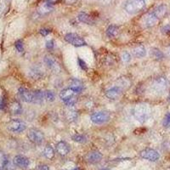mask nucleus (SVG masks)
<instances>
[{
    "instance_id": "1",
    "label": "nucleus",
    "mask_w": 170,
    "mask_h": 170,
    "mask_svg": "<svg viewBox=\"0 0 170 170\" xmlns=\"http://www.w3.org/2000/svg\"><path fill=\"white\" fill-rule=\"evenodd\" d=\"M168 6L165 4H161L157 6L153 11L149 13L144 19V26L145 27H153L157 24V22L163 18L168 13Z\"/></svg>"
},
{
    "instance_id": "2",
    "label": "nucleus",
    "mask_w": 170,
    "mask_h": 170,
    "mask_svg": "<svg viewBox=\"0 0 170 170\" xmlns=\"http://www.w3.org/2000/svg\"><path fill=\"white\" fill-rule=\"evenodd\" d=\"M150 114H151L150 107L144 103L137 104L133 109L134 118L140 124H145L150 118Z\"/></svg>"
},
{
    "instance_id": "3",
    "label": "nucleus",
    "mask_w": 170,
    "mask_h": 170,
    "mask_svg": "<svg viewBox=\"0 0 170 170\" xmlns=\"http://www.w3.org/2000/svg\"><path fill=\"white\" fill-rule=\"evenodd\" d=\"M145 7V0H127L124 10L129 15H136Z\"/></svg>"
},
{
    "instance_id": "4",
    "label": "nucleus",
    "mask_w": 170,
    "mask_h": 170,
    "mask_svg": "<svg viewBox=\"0 0 170 170\" xmlns=\"http://www.w3.org/2000/svg\"><path fill=\"white\" fill-rule=\"evenodd\" d=\"M168 87H169V81L163 76H160V77L156 78L151 84V89L159 94L166 91Z\"/></svg>"
},
{
    "instance_id": "5",
    "label": "nucleus",
    "mask_w": 170,
    "mask_h": 170,
    "mask_svg": "<svg viewBox=\"0 0 170 170\" xmlns=\"http://www.w3.org/2000/svg\"><path fill=\"white\" fill-rule=\"evenodd\" d=\"M111 118V115L108 111H100L94 112L90 117L91 121L95 124H103L107 123Z\"/></svg>"
},
{
    "instance_id": "6",
    "label": "nucleus",
    "mask_w": 170,
    "mask_h": 170,
    "mask_svg": "<svg viewBox=\"0 0 170 170\" xmlns=\"http://www.w3.org/2000/svg\"><path fill=\"white\" fill-rule=\"evenodd\" d=\"M27 137L31 142L35 145H41L44 140V133L38 129H30L27 133Z\"/></svg>"
},
{
    "instance_id": "7",
    "label": "nucleus",
    "mask_w": 170,
    "mask_h": 170,
    "mask_svg": "<svg viewBox=\"0 0 170 170\" xmlns=\"http://www.w3.org/2000/svg\"><path fill=\"white\" fill-rule=\"evenodd\" d=\"M26 129V124L20 119H13L7 124V129L12 133H22Z\"/></svg>"
},
{
    "instance_id": "8",
    "label": "nucleus",
    "mask_w": 170,
    "mask_h": 170,
    "mask_svg": "<svg viewBox=\"0 0 170 170\" xmlns=\"http://www.w3.org/2000/svg\"><path fill=\"white\" fill-rule=\"evenodd\" d=\"M65 40L68 44L75 47H83V46L87 45L84 39L76 33H67L65 36Z\"/></svg>"
},
{
    "instance_id": "9",
    "label": "nucleus",
    "mask_w": 170,
    "mask_h": 170,
    "mask_svg": "<svg viewBox=\"0 0 170 170\" xmlns=\"http://www.w3.org/2000/svg\"><path fill=\"white\" fill-rule=\"evenodd\" d=\"M139 156L145 160H148L150 162H156L159 159L160 154L154 149L151 148H145L139 152Z\"/></svg>"
},
{
    "instance_id": "10",
    "label": "nucleus",
    "mask_w": 170,
    "mask_h": 170,
    "mask_svg": "<svg viewBox=\"0 0 170 170\" xmlns=\"http://www.w3.org/2000/svg\"><path fill=\"white\" fill-rule=\"evenodd\" d=\"M44 61L45 65H47V67L49 69H50L52 72H59L60 71V66L59 63L51 55H49V54L45 55L44 59Z\"/></svg>"
},
{
    "instance_id": "11",
    "label": "nucleus",
    "mask_w": 170,
    "mask_h": 170,
    "mask_svg": "<svg viewBox=\"0 0 170 170\" xmlns=\"http://www.w3.org/2000/svg\"><path fill=\"white\" fill-rule=\"evenodd\" d=\"M86 161L89 163L91 164H95L100 163L102 159V154L98 151V150H93L89 152L86 157H85Z\"/></svg>"
},
{
    "instance_id": "12",
    "label": "nucleus",
    "mask_w": 170,
    "mask_h": 170,
    "mask_svg": "<svg viewBox=\"0 0 170 170\" xmlns=\"http://www.w3.org/2000/svg\"><path fill=\"white\" fill-rule=\"evenodd\" d=\"M123 89L119 86H114L111 89H107L105 92V96L110 100H117L120 97V95L123 93Z\"/></svg>"
},
{
    "instance_id": "13",
    "label": "nucleus",
    "mask_w": 170,
    "mask_h": 170,
    "mask_svg": "<svg viewBox=\"0 0 170 170\" xmlns=\"http://www.w3.org/2000/svg\"><path fill=\"white\" fill-rule=\"evenodd\" d=\"M19 96L26 103H33V91H31L26 88L21 87L19 89Z\"/></svg>"
},
{
    "instance_id": "14",
    "label": "nucleus",
    "mask_w": 170,
    "mask_h": 170,
    "mask_svg": "<svg viewBox=\"0 0 170 170\" xmlns=\"http://www.w3.org/2000/svg\"><path fill=\"white\" fill-rule=\"evenodd\" d=\"M14 163L15 166L21 168V169H26L30 165V160L25 156L22 155H17L14 157Z\"/></svg>"
},
{
    "instance_id": "15",
    "label": "nucleus",
    "mask_w": 170,
    "mask_h": 170,
    "mask_svg": "<svg viewBox=\"0 0 170 170\" xmlns=\"http://www.w3.org/2000/svg\"><path fill=\"white\" fill-rule=\"evenodd\" d=\"M77 94H78V93H76L74 90H72V89L68 88V89H62L61 91L60 92L59 95L60 98L61 99V100H62L63 102H65V101H67V100H71V99L75 98V96H76Z\"/></svg>"
},
{
    "instance_id": "16",
    "label": "nucleus",
    "mask_w": 170,
    "mask_h": 170,
    "mask_svg": "<svg viewBox=\"0 0 170 170\" xmlns=\"http://www.w3.org/2000/svg\"><path fill=\"white\" fill-rule=\"evenodd\" d=\"M69 88L72 89V90H74L76 93H80L84 89V85L83 84V82L80 81L79 79L72 78L69 82Z\"/></svg>"
},
{
    "instance_id": "17",
    "label": "nucleus",
    "mask_w": 170,
    "mask_h": 170,
    "mask_svg": "<svg viewBox=\"0 0 170 170\" xmlns=\"http://www.w3.org/2000/svg\"><path fill=\"white\" fill-rule=\"evenodd\" d=\"M56 151L59 153L60 156H63L65 157L66 156L69 151H70V148H69V145L68 144L65 142V141H59L57 144H56Z\"/></svg>"
},
{
    "instance_id": "18",
    "label": "nucleus",
    "mask_w": 170,
    "mask_h": 170,
    "mask_svg": "<svg viewBox=\"0 0 170 170\" xmlns=\"http://www.w3.org/2000/svg\"><path fill=\"white\" fill-rule=\"evenodd\" d=\"M53 10V6L51 4L48 3V2H43L41 3L39 9H38V12L40 15H46L48 14H49Z\"/></svg>"
},
{
    "instance_id": "19",
    "label": "nucleus",
    "mask_w": 170,
    "mask_h": 170,
    "mask_svg": "<svg viewBox=\"0 0 170 170\" xmlns=\"http://www.w3.org/2000/svg\"><path fill=\"white\" fill-rule=\"evenodd\" d=\"M29 74H30V76H31L32 78L36 80V79L42 78L44 77V72L41 69V67L36 65V66H33V67L31 68Z\"/></svg>"
},
{
    "instance_id": "20",
    "label": "nucleus",
    "mask_w": 170,
    "mask_h": 170,
    "mask_svg": "<svg viewBox=\"0 0 170 170\" xmlns=\"http://www.w3.org/2000/svg\"><path fill=\"white\" fill-rule=\"evenodd\" d=\"M78 19L82 23H84V24H87V25H94V23H95L91 16L89 14L85 13V12L79 13L78 15Z\"/></svg>"
},
{
    "instance_id": "21",
    "label": "nucleus",
    "mask_w": 170,
    "mask_h": 170,
    "mask_svg": "<svg viewBox=\"0 0 170 170\" xmlns=\"http://www.w3.org/2000/svg\"><path fill=\"white\" fill-rule=\"evenodd\" d=\"M45 101L44 91L43 90H35L33 91V103L35 104H43Z\"/></svg>"
},
{
    "instance_id": "22",
    "label": "nucleus",
    "mask_w": 170,
    "mask_h": 170,
    "mask_svg": "<svg viewBox=\"0 0 170 170\" xmlns=\"http://www.w3.org/2000/svg\"><path fill=\"white\" fill-rule=\"evenodd\" d=\"M132 54H133V55H134V57H136V58H142V57L145 56V54H146V50H145V46L143 45L136 46V47L133 49Z\"/></svg>"
},
{
    "instance_id": "23",
    "label": "nucleus",
    "mask_w": 170,
    "mask_h": 170,
    "mask_svg": "<svg viewBox=\"0 0 170 170\" xmlns=\"http://www.w3.org/2000/svg\"><path fill=\"white\" fill-rule=\"evenodd\" d=\"M9 111L11 114L13 115H20L22 112V107L18 101H13L10 105H9Z\"/></svg>"
},
{
    "instance_id": "24",
    "label": "nucleus",
    "mask_w": 170,
    "mask_h": 170,
    "mask_svg": "<svg viewBox=\"0 0 170 170\" xmlns=\"http://www.w3.org/2000/svg\"><path fill=\"white\" fill-rule=\"evenodd\" d=\"M65 118L69 122H74L78 118V112L73 107H68L67 110H65Z\"/></svg>"
},
{
    "instance_id": "25",
    "label": "nucleus",
    "mask_w": 170,
    "mask_h": 170,
    "mask_svg": "<svg viewBox=\"0 0 170 170\" xmlns=\"http://www.w3.org/2000/svg\"><path fill=\"white\" fill-rule=\"evenodd\" d=\"M119 33V27L116 25H110L106 29V35L110 39L116 38Z\"/></svg>"
},
{
    "instance_id": "26",
    "label": "nucleus",
    "mask_w": 170,
    "mask_h": 170,
    "mask_svg": "<svg viewBox=\"0 0 170 170\" xmlns=\"http://www.w3.org/2000/svg\"><path fill=\"white\" fill-rule=\"evenodd\" d=\"M54 155H55V153H54V150L53 149L52 146H51L50 145H46L44 150V156L47 159L51 160V159H53V158L54 157Z\"/></svg>"
},
{
    "instance_id": "27",
    "label": "nucleus",
    "mask_w": 170,
    "mask_h": 170,
    "mask_svg": "<svg viewBox=\"0 0 170 170\" xmlns=\"http://www.w3.org/2000/svg\"><path fill=\"white\" fill-rule=\"evenodd\" d=\"M150 55L157 60H161L164 58L163 53L162 52L160 49L157 48H152L150 49Z\"/></svg>"
},
{
    "instance_id": "28",
    "label": "nucleus",
    "mask_w": 170,
    "mask_h": 170,
    "mask_svg": "<svg viewBox=\"0 0 170 170\" xmlns=\"http://www.w3.org/2000/svg\"><path fill=\"white\" fill-rule=\"evenodd\" d=\"M2 166L4 170H15V165L14 162H11L7 157H4V161L2 162Z\"/></svg>"
},
{
    "instance_id": "29",
    "label": "nucleus",
    "mask_w": 170,
    "mask_h": 170,
    "mask_svg": "<svg viewBox=\"0 0 170 170\" xmlns=\"http://www.w3.org/2000/svg\"><path fill=\"white\" fill-rule=\"evenodd\" d=\"M72 139L73 141L79 144H85L88 140V138L86 137V135L82 134H75L74 135H72Z\"/></svg>"
},
{
    "instance_id": "30",
    "label": "nucleus",
    "mask_w": 170,
    "mask_h": 170,
    "mask_svg": "<svg viewBox=\"0 0 170 170\" xmlns=\"http://www.w3.org/2000/svg\"><path fill=\"white\" fill-rule=\"evenodd\" d=\"M44 98L45 100L47 101H49V102H53L55 99V95H54V93L51 90H45L44 91Z\"/></svg>"
},
{
    "instance_id": "31",
    "label": "nucleus",
    "mask_w": 170,
    "mask_h": 170,
    "mask_svg": "<svg viewBox=\"0 0 170 170\" xmlns=\"http://www.w3.org/2000/svg\"><path fill=\"white\" fill-rule=\"evenodd\" d=\"M163 124L165 128H170V112H168L165 117L163 118Z\"/></svg>"
},
{
    "instance_id": "32",
    "label": "nucleus",
    "mask_w": 170,
    "mask_h": 170,
    "mask_svg": "<svg viewBox=\"0 0 170 170\" xmlns=\"http://www.w3.org/2000/svg\"><path fill=\"white\" fill-rule=\"evenodd\" d=\"M121 58L123 60V61L125 62V63H128V62H129L131 60V55L130 54L129 52H127V51H124V52L122 53V56H121Z\"/></svg>"
},
{
    "instance_id": "33",
    "label": "nucleus",
    "mask_w": 170,
    "mask_h": 170,
    "mask_svg": "<svg viewBox=\"0 0 170 170\" xmlns=\"http://www.w3.org/2000/svg\"><path fill=\"white\" fill-rule=\"evenodd\" d=\"M15 49L19 51V52H22L24 50V46H23V43L21 40H17L15 43Z\"/></svg>"
},
{
    "instance_id": "34",
    "label": "nucleus",
    "mask_w": 170,
    "mask_h": 170,
    "mask_svg": "<svg viewBox=\"0 0 170 170\" xmlns=\"http://www.w3.org/2000/svg\"><path fill=\"white\" fill-rule=\"evenodd\" d=\"M78 62L79 66H80L83 70H84V71H87V70H88V65H87L86 62H85L84 60H82L81 58H78Z\"/></svg>"
},
{
    "instance_id": "35",
    "label": "nucleus",
    "mask_w": 170,
    "mask_h": 170,
    "mask_svg": "<svg viewBox=\"0 0 170 170\" xmlns=\"http://www.w3.org/2000/svg\"><path fill=\"white\" fill-rule=\"evenodd\" d=\"M50 33H51V31H50L49 29H48V28H42V29L40 30V34H41L42 36H44V37L48 36Z\"/></svg>"
},
{
    "instance_id": "36",
    "label": "nucleus",
    "mask_w": 170,
    "mask_h": 170,
    "mask_svg": "<svg viewBox=\"0 0 170 170\" xmlns=\"http://www.w3.org/2000/svg\"><path fill=\"white\" fill-rule=\"evenodd\" d=\"M46 47H47V49H53L54 48V40H49V41H48L47 43H46Z\"/></svg>"
},
{
    "instance_id": "37",
    "label": "nucleus",
    "mask_w": 170,
    "mask_h": 170,
    "mask_svg": "<svg viewBox=\"0 0 170 170\" xmlns=\"http://www.w3.org/2000/svg\"><path fill=\"white\" fill-rule=\"evenodd\" d=\"M162 33L163 34H169L170 33V25H166L162 28Z\"/></svg>"
},
{
    "instance_id": "38",
    "label": "nucleus",
    "mask_w": 170,
    "mask_h": 170,
    "mask_svg": "<svg viewBox=\"0 0 170 170\" xmlns=\"http://www.w3.org/2000/svg\"><path fill=\"white\" fill-rule=\"evenodd\" d=\"M38 170H49V166L46 165V164H41V165L39 166Z\"/></svg>"
},
{
    "instance_id": "39",
    "label": "nucleus",
    "mask_w": 170,
    "mask_h": 170,
    "mask_svg": "<svg viewBox=\"0 0 170 170\" xmlns=\"http://www.w3.org/2000/svg\"><path fill=\"white\" fill-rule=\"evenodd\" d=\"M5 106H6V103H5V99L3 97V98H2V100H1V102H0V109L4 110Z\"/></svg>"
},
{
    "instance_id": "40",
    "label": "nucleus",
    "mask_w": 170,
    "mask_h": 170,
    "mask_svg": "<svg viewBox=\"0 0 170 170\" xmlns=\"http://www.w3.org/2000/svg\"><path fill=\"white\" fill-rule=\"evenodd\" d=\"M6 157V156H5L3 152L0 151V163H2V162L4 161V157Z\"/></svg>"
},
{
    "instance_id": "41",
    "label": "nucleus",
    "mask_w": 170,
    "mask_h": 170,
    "mask_svg": "<svg viewBox=\"0 0 170 170\" xmlns=\"http://www.w3.org/2000/svg\"><path fill=\"white\" fill-rule=\"evenodd\" d=\"M45 1L48 2V3H49V4H54L59 2V0H45Z\"/></svg>"
},
{
    "instance_id": "42",
    "label": "nucleus",
    "mask_w": 170,
    "mask_h": 170,
    "mask_svg": "<svg viewBox=\"0 0 170 170\" xmlns=\"http://www.w3.org/2000/svg\"><path fill=\"white\" fill-rule=\"evenodd\" d=\"M168 54H169V56L170 57V44L169 46L168 47Z\"/></svg>"
},
{
    "instance_id": "43",
    "label": "nucleus",
    "mask_w": 170,
    "mask_h": 170,
    "mask_svg": "<svg viewBox=\"0 0 170 170\" xmlns=\"http://www.w3.org/2000/svg\"><path fill=\"white\" fill-rule=\"evenodd\" d=\"M74 1H75V0H67L68 3H72V2H74Z\"/></svg>"
},
{
    "instance_id": "44",
    "label": "nucleus",
    "mask_w": 170,
    "mask_h": 170,
    "mask_svg": "<svg viewBox=\"0 0 170 170\" xmlns=\"http://www.w3.org/2000/svg\"><path fill=\"white\" fill-rule=\"evenodd\" d=\"M169 100L170 101V94H169Z\"/></svg>"
},
{
    "instance_id": "45",
    "label": "nucleus",
    "mask_w": 170,
    "mask_h": 170,
    "mask_svg": "<svg viewBox=\"0 0 170 170\" xmlns=\"http://www.w3.org/2000/svg\"><path fill=\"white\" fill-rule=\"evenodd\" d=\"M0 170H1V169H0Z\"/></svg>"
}]
</instances>
